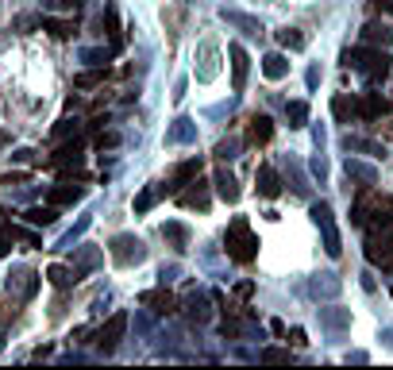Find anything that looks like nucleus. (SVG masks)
I'll return each instance as SVG.
<instances>
[{
  "label": "nucleus",
  "mask_w": 393,
  "mask_h": 370,
  "mask_svg": "<svg viewBox=\"0 0 393 370\" xmlns=\"http://www.w3.org/2000/svg\"><path fill=\"white\" fill-rule=\"evenodd\" d=\"M344 62L351 69H359L370 85H378V81H385V74H390V54H385V47H355L344 54Z\"/></svg>",
  "instance_id": "obj_1"
},
{
  "label": "nucleus",
  "mask_w": 393,
  "mask_h": 370,
  "mask_svg": "<svg viewBox=\"0 0 393 370\" xmlns=\"http://www.w3.org/2000/svg\"><path fill=\"white\" fill-rule=\"evenodd\" d=\"M390 251H393V216L390 208H382L366 220V259L378 266Z\"/></svg>",
  "instance_id": "obj_2"
},
{
  "label": "nucleus",
  "mask_w": 393,
  "mask_h": 370,
  "mask_svg": "<svg viewBox=\"0 0 393 370\" xmlns=\"http://www.w3.org/2000/svg\"><path fill=\"white\" fill-rule=\"evenodd\" d=\"M224 247H227V254H232L236 263H255V254H258V235L251 232V224H247L243 216H236V220L227 224Z\"/></svg>",
  "instance_id": "obj_3"
},
{
  "label": "nucleus",
  "mask_w": 393,
  "mask_h": 370,
  "mask_svg": "<svg viewBox=\"0 0 393 370\" xmlns=\"http://www.w3.org/2000/svg\"><path fill=\"white\" fill-rule=\"evenodd\" d=\"M109 254H112V263H116V266H135V263H143V259H147V247H143V239H139V235L120 232V235H112Z\"/></svg>",
  "instance_id": "obj_4"
},
{
  "label": "nucleus",
  "mask_w": 393,
  "mask_h": 370,
  "mask_svg": "<svg viewBox=\"0 0 393 370\" xmlns=\"http://www.w3.org/2000/svg\"><path fill=\"white\" fill-rule=\"evenodd\" d=\"M313 220H316V228H320V235H324V251L332 254V259H339V254H344V243H339V228H335L332 205H328V201H316Z\"/></svg>",
  "instance_id": "obj_5"
},
{
  "label": "nucleus",
  "mask_w": 393,
  "mask_h": 370,
  "mask_svg": "<svg viewBox=\"0 0 393 370\" xmlns=\"http://www.w3.org/2000/svg\"><path fill=\"white\" fill-rule=\"evenodd\" d=\"M124 331H128V312H112L109 320L97 328V347L100 351H112L120 340H124Z\"/></svg>",
  "instance_id": "obj_6"
},
{
  "label": "nucleus",
  "mask_w": 393,
  "mask_h": 370,
  "mask_svg": "<svg viewBox=\"0 0 393 370\" xmlns=\"http://www.w3.org/2000/svg\"><path fill=\"white\" fill-rule=\"evenodd\" d=\"M139 305H147L150 312H158V316H170V312H177V297L162 285V290H147L139 293Z\"/></svg>",
  "instance_id": "obj_7"
},
{
  "label": "nucleus",
  "mask_w": 393,
  "mask_h": 370,
  "mask_svg": "<svg viewBox=\"0 0 393 370\" xmlns=\"http://www.w3.org/2000/svg\"><path fill=\"white\" fill-rule=\"evenodd\" d=\"M227 58H232V89L243 93L247 89V50L239 47V43H232V47H227Z\"/></svg>",
  "instance_id": "obj_8"
},
{
  "label": "nucleus",
  "mask_w": 393,
  "mask_h": 370,
  "mask_svg": "<svg viewBox=\"0 0 393 370\" xmlns=\"http://www.w3.org/2000/svg\"><path fill=\"white\" fill-rule=\"evenodd\" d=\"M390 112V100L382 93H363L359 97V120H382Z\"/></svg>",
  "instance_id": "obj_9"
},
{
  "label": "nucleus",
  "mask_w": 393,
  "mask_h": 370,
  "mask_svg": "<svg viewBox=\"0 0 393 370\" xmlns=\"http://www.w3.org/2000/svg\"><path fill=\"white\" fill-rule=\"evenodd\" d=\"M47 282L54 285V290H69L74 282H81V270H78V266H62V263H54V266H47Z\"/></svg>",
  "instance_id": "obj_10"
},
{
  "label": "nucleus",
  "mask_w": 393,
  "mask_h": 370,
  "mask_svg": "<svg viewBox=\"0 0 393 370\" xmlns=\"http://www.w3.org/2000/svg\"><path fill=\"white\" fill-rule=\"evenodd\" d=\"M255 182H258V193H262V197H270V201H274V197L282 193V177H278V170H274V166H258Z\"/></svg>",
  "instance_id": "obj_11"
},
{
  "label": "nucleus",
  "mask_w": 393,
  "mask_h": 370,
  "mask_svg": "<svg viewBox=\"0 0 393 370\" xmlns=\"http://www.w3.org/2000/svg\"><path fill=\"white\" fill-rule=\"evenodd\" d=\"M270 135H274V120H270V116H255V120H251V127H247V143L262 146V143H270Z\"/></svg>",
  "instance_id": "obj_12"
},
{
  "label": "nucleus",
  "mask_w": 393,
  "mask_h": 370,
  "mask_svg": "<svg viewBox=\"0 0 393 370\" xmlns=\"http://www.w3.org/2000/svg\"><path fill=\"white\" fill-rule=\"evenodd\" d=\"M363 43H366V47H390V43H393V31L385 28V23L370 20V23L363 28Z\"/></svg>",
  "instance_id": "obj_13"
},
{
  "label": "nucleus",
  "mask_w": 393,
  "mask_h": 370,
  "mask_svg": "<svg viewBox=\"0 0 393 370\" xmlns=\"http://www.w3.org/2000/svg\"><path fill=\"white\" fill-rule=\"evenodd\" d=\"M332 116L339 124H351V116H359V100H351L347 93H335L332 97Z\"/></svg>",
  "instance_id": "obj_14"
},
{
  "label": "nucleus",
  "mask_w": 393,
  "mask_h": 370,
  "mask_svg": "<svg viewBox=\"0 0 393 370\" xmlns=\"http://www.w3.org/2000/svg\"><path fill=\"white\" fill-rule=\"evenodd\" d=\"M20 290L23 297H35V290H39V274L35 270H16V278H8V293Z\"/></svg>",
  "instance_id": "obj_15"
},
{
  "label": "nucleus",
  "mask_w": 393,
  "mask_h": 370,
  "mask_svg": "<svg viewBox=\"0 0 393 370\" xmlns=\"http://www.w3.org/2000/svg\"><path fill=\"white\" fill-rule=\"evenodd\" d=\"M23 220H27V224H35V228H50L54 220H58V205H35V208H27V213H23Z\"/></svg>",
  "instance_id": "obj_16"
},
{
  "label": "nucleus",
  "mask_w": 393,
  "mask_h": 370,
  "mask_svg": "<svg viewBox=\"0 0 393 370\" xmlns=\"http://www.w3.org/2000/svg\"><path fill=\"white\" fill-rule=\"evenodd\" d=\"M262 74L270 81H282L285 74H289V58H285V54H266V58H262Z\"/></svg>",
  "instance_id": "obj_17"
},
{
  "label": "nucleus",
  "mask_w": 393,
  "mask_h": 370,
  "mask_svg": "<svg viewBox=\"0 0 393 370\" xmlns=\"http://www.w3.org/2000/svg\"><path fill=\"white\" fill-rule=\"evenodd\" d=\"M216 193L224 197L227 205H236V201H239V182L227 174V170H216Z\"/></svg>",
  "instance_id": "obj_18"
},
{
  "label": "nucleus",
  "mask_w": 393,
  "mask_h": 370,
  "mask_svg": "<svg viewBox=\"0 0 393 370\" xmlns=\"http://www.w3.org/2000/svg\"><path fill=\"white\" fill-rule=\"evenodd\" d=\"M196 174H201V158L193 155V158H186V162L174 166V177H170V182H174V185H189Z\"/></svg>",
  "instance_id": "obj_19"
},
{
  "label": "nucleus",
  "mask_w": 393,
  "mask_h": 370,
  "mask_svg": "<svg viewBox=\"0 0 393 370\" xmlns=\"http://www.w3.org/2000/svg\"><path fill=\"white\" fill-rule=\"evenodd\" d=\"M193 185H196V189H189V193H181V197H177V201H181V205H186V208H201V213H205V208H208V193H205V182H196V177H193Z\"/></svg>",
  "instance_id": "obj_20"
},
{
  "label": "nucleus",
  "mask_w": 393,
  "mask_h": 370,
  "mask_svg": "<svg viewBox=\"0 0 393 370\" xmlns=\"http://www.w3.org/2000/svg\"><path fill=\"white\" fill-rule=\"evenodd\" d=\"M74 266H78L81 274L97 270V266H100V251H97V247H78V251H74Z\"/></svg>",
  "instance_id": "obj_21"
},
{
  "label": "nucleus",
  "mask_w": 393,
  "mask_h": 370,
  "mask_svg": "<svg viewBox=\"0 0 393 370\" xmlns=\"http://www.w3.org/2000/svg\"><path fill=\"white\" fill-rule=\"evenodd\" d=\"M186 312H189V320L193 324H205L208 320V297L205 293H193V297L186 301Z\"/></svg>",
  "instance_id": "obj_22"
},
{
  "label": "nucleus",
  "mask_w": 393,
  "mask_h": 370,
  "mask_svg": "<svg viewBox=\"0 0 393 370\" xmlns=\"http://www.w3.org/2000/svg\"><path fill=\"white\" fill-rule=\"evenodd\" d=\"M347 177H359L363 185H374V182H378V170H374V166H366V162L347 158Z\"/></svg>",
  "instance_id": "obj_23"
},
{
  "label": "nucleus",
  "mask_w": 393,
  "mask_h": 370,
  "mask_svg": "<svg viewBox=\"0 0 393 370\" xmlns=\"http://www.w3.org/2000/svg\"><path fill=\"white\" fill-rule=\"evenodd\" d=\"M74 201H81L78 185H54L50 189V205H74Z\"/></svg>",
  "instance_id": "obj_24"
},
{
  "label": "nucleus",
  "mask_w": 393,
  "mask_h": 370,
  "mask_svg": "<svg viewBox=\"0 0 393 370\" xmlns=\"http://www.w3.org/2000/svg\"><path fill=\"white\" fill-rule=\"evenodd\" d=\"M285 120H289V127H305L308 124V105L305 100H289V105H285Z\"/></svg>",
  "instance_id": "obj_25"
},
{
  "label": "nucleus",
  "mask_w": 393,
  "mask_h": 370,
  "mask_svg": "<svg viewBox=\"0 0 393 370\" xmlns=\"http://www.w3.org/2000/svg\"><path fill=\"white\" fill-rule=\"evenodd\" d=\"M104 78H109V69H85V74L74 78V89H97L104 85Z\"/></svg>",
  "instance_id": "obj_26"
},
{
  "label": "nucleus",
  "mask_w": 393,
  "mask_h": 370,
  "mask_svg": "<svg viewBox=\"0 0 393 370\" xmlns=\"http://www.w3.org/2000/svg\"><path fill=\"white\" fill-rule=\"evenodd\" d=\"M313 293H316V297H335V293H339V282H335V274H320V278L313 282Z\"/></svg>",
  "instance_id": "obj_27"
},
{
  "label": "nucleus",
  "mask_w": 393,
  "mask_h": 370,
  "mask_svg": "<svg viewBox=\"0 0 393 370\" xmlns=\"http://www.w3.org/2000/svg\"><path fill=\"white\" fill-rule=\"evenodd\" d=\"M186 139H193V120H177L166 131V143H186Z\"/></svg>",
  "instance_id": "obj_28"
},
{
  "label": "nucleus",
  "mask_w": 393,
  "mask_h": 370,
  "mask_svg": "<svg viewBox=\"0 0 393 370\" xmlns=\"http://www.w3.org/2000/svg\"><path fill=\"white\" fill-rule=\"evenodd\" d=\"M278 43H282L285 50H305V35L297 28H285V31H278Z\"/></svg>",
  "instance_id": "obj_29"
},
{
  "label": "nucleus",
  "mask_w": 393,
  "mask_h": 370,
  "mask_svg": "<svg viewBox=\"0 0 393 370\" xmlns=\"http://www.w3.org/2000/svg\"><path fill=\"white\" fill-rule=\"evenodd\" d=\"M224 20L239 23V28H243L247 35H258V31H262V23H258V20H251V16H239V12H227V8H224Z\"/></svg>",
  "instance_id": "obj_30"
},
{
  "label": "nucleus",
  "mask_w": 393,
  "mask_h": 370,
  "mask_svg": "<svg viewBox=\"0 0 393 370\" xmlns=\"http://www.w3.org/2000/svg\"><path fill=\"white\" fill-rule=\"evenodd\" d=\"M162 235H166L170 243H177V251H186V247H189V232L181 224H166V228H162Z\"/></svg>",
  "instance_id": "obj_31"
},
{
  "label": "nucleus",
  "mask_w": 393,
  "mask_h": 370,
  "mask_svg": "<svg viewBox=\"0 0 393 370\" xmlns=\"http://www.w3.org/2000/svg\"><path fill=\"white\" fill-rule=\"evenodd\" d=\"M43 28H47L50 35H58V39H69V35L78 31V28H74L69 20H43Z\"/></svg>",
  "instance_id": "obj_32"
},
{
  "label": "nucleus",
  "mask_w": 393,
  "mask_h": 370,
  "mask_svg": "<svg viewBox=\"0 0 393 370\" xmlns=\"http://www.w3.org/2000/svg\"><path fill=\"white\" fill-rule=\"evenodd\" d=\"M258 359H262V362H282V367H285V362H293V355H289L285 347H266Z\"/></svg>",
  "instance_id": "obj_33"
},
{
  "label": "nucleus",
  "mask_w": 393,
  "mask_h": 370,
  "mask_svg": "<svg viewBox=\"0 0 393 370\" xmlns=\"http://www.w3.org/2000/svg\"><path fill=\"white\" fill-rule=\"evenodd\" d=\"M155 201H158V189H143V193L135 197V213H147Z\"/></svg>",
  "instance_id": "obj_34"
},
{
  "label": "nucleus",
  "mask_w": 393,
  "mask_h": 370,
  "mask_svg": "<svg viewBox=\"0 0 393 370\" xmlns=\"http://www.w3.org/2000/svg\"><path fill=\"white\" fill-rule=\"evenodd\" d=\"M236 151H239V143H236V139H224V143L216 146V155L224 158V162H227V158H236Z\"/></svg>",
  "instance_id": "obj_35"
},
{
  "label": "nucleus",
  "mask_w": 393,
  "mask_h": 370,
  "mask_svg": "<svg viewBox=\"0 0 393 370\" xmlns=\"http://www.w3.org/2000/svg\"><path fill=\"white\" fill-rule=\"evenodd\" d=\"M85 228H89V216H81V220H78V228H74V232H69L66 239H62V247H74V239H78V235L85 232Z\"/></svg>",
  "instance_id": "obj_36"
},
{
  "label": "nucleus",
  "mask_w": 393,
  "mask_h": 370,
  "mask_svg": "<svg viewBox=\"0 0 393 370\" xmlns=\"http://www.w3.org/2000/svg\"><path fill=\"white\" fill-rule=\"evenodd\" d=\"M390 8H393V0H370V12H374V16H385Z\"/></svg>",
  "instance_id": "obj_37"
},
{
  "label": "nucleus",
  "mask_w": 393,
  "mask_h": 370,
  "mask_svg": "<svg viewBox=\"0 0 393 370\" xmlns=\"http://www.w3.org/2000/svg\"><path fill=\"white\" fill-rule=\"evenodd\" d=\"M78 127V120H58V127H54V135H69Z\"/></svg>",
  "instance_id": "obj_38"
},
{
  "label": "nucleus",
  "mask_w": 393,
  "mask_h": 370,
  "mask_svg": "<svg viewBox=\"0 0 393 370\" xmlns=\"http://www.w3.org/2000/svg\"><path fill=\"white\" fill-rule=\"evenodd\" d=\"M313 174L320 177V182L328 177V162H324V158H313Z\"/></svg>",
  "instance_id": "obj_39"
},
{
  "label": "nucleus",
  "mask_w": 393,
  "mask_h": 370,
  "mask_svg": "<svg viewBox=\"0 0 393 370\" xmlns=\"http://www.w3.org/2000/svg\"><path fill=\"white\" fill-rule=\"evenodd\" d=\"M289 343H293V347H305V331H301V328H293V331H289Z\"/></svg>",
  "instance_id": "obj_40"
},
{
  "label": "nucleus",
  "mask_w": 393,
  "mask_h": 370,
  "mask_svg": "<svg viewBox=\"0 0 393 370\" xmlns=\"http://www.w3.org/2000/svg\"><path fill=\"white\" fill-rule=\"evenodd\" d=\"M97 143H100V151H104V146H116V143H120V135H116V131H109V135H100Z\"/></svg>",
  "instance_id": "obj_41"
},
{
  "label": "nucleus",
  "mask_w": 393,
  "mask_h": 370,
  "mask_svg": "<svg viewBox=\"0 0 393 370\" xmlns=\"http://www.w3.org/2000/svg\"><path fill=\"white\" fill-rule=\"evenodd\" d=\"M236 293H239V297H251V293H255V285H251V282H239Z\"/></svg>",
  "instance_id": "obj_42"
},
{
  "label": "nucleus",
  "mask_w": 393,
  "mask_h": 370,
  "mask_svg": "<svg viewBox=\"0 0 393 370\" xmlns=\"http://www.w3.org/2000/svg\"><path fill=\"white\" fill-rule=\"evenodd\" d=\"M378 266H382V274H393V251L385 254V259H382V263H378Z\"/></svg>",
  "instance_id": "obj_43"
},
{
  "label": "nucleus",
  "mask_w": 393,
  "mask_h": 370,
  "mask_svg": "<svg viewBox=\"0 0 393 370\" xmlns=\"http://www.w3.org/2000/svg\"><path fill=\"white\" fill-rule=\"evenodd\" d=\"M4 251H8V235L0 232V254H4Z\"/></svg>",
  "instance_id": "obj_44"
},
{
  "label": "nucleus",
  "mask_w": 393,
  "mask_h": 370,
  "mask_svg": "<svg viewBox=\"0 0 393 370\" xmlns=\"http://www.w3.org/2000/svg\"><path fill=\"white\" fill-rule=\"evenodd\" d=\"M0 347H4V336H0Z\"/></svg>",
  "instance_id": "obj_45"
}]
</instances>
